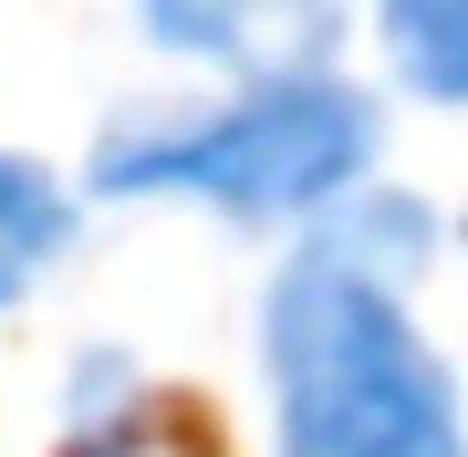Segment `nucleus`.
<instances>
[{"instance_id": "5", "label": "nucleus", "mask_w": 468, "mask_h": 457, "mask_svg": "<svg viewBox=\"0 0 468 457\" xmlns=\"http://www.w3.org/2000/svg\"><path fill=\"white\" fill-rule=\"evenodd\" d=\"M63 239H73V198L32 167V156H0V302L32 291Z\"/></svg>"}, {"instance_id": "4", "label": "nucleus", "mask_w": 468, "mask_h": 457, "mask_svg": "<svg viewBox=\"0 0 468 457\" xmlns=\"http://www.w3.org/2000/svg\"><path fill=\"white\" fill-rule=\"evenodd\" d=\"M385 63L406 73V94L468 104V0H385Z\"/></svg>"}, {"instance_id": "3", "label": "nucleus", "mask_w": 468, "mask_h": 457, "mask_svg": "<svg viewBox=\"0 0 468 457\" xmlns=\"http://www.w3.org/2000/svg\"><path fill=\"white\" fill-rule=\"evenodd\" d=\"M135 21L167 52H198V63H261L271 42H292L282 0H135Z\"/></svg>"}, {"instance_id": "1", "label": "nucleus", "mask_w": 468, "mask_h": 457, "mask_svg": "<svg viewBox=\"0 0 468 457\" xmlns=\"http://www.w3.org/2000/svg\"><path fill=\"white\" fill-rule=\"evenodd\" d=\"M282 457H468L458 385L365 260L302 250L261 312Z\"/></svg>"}, {"instance_id": "2", "label": "nucleus", "mask_w": 468, "mask_h": 457, "mask_svg": "<svg viewBox=\"0 0 468 457\" xmlns=\"http://www.w3.org/2000/svg\"><path fill=\"white\" fill-rule=\"evenodd\" d=\"M375 167V104L344 73H261L208 115L125 125L94 146L104 198H198L218 219H302Z\"/></svg>"}]
</instances>
